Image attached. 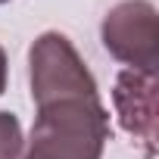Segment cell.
I'll use <instances>...</instances> for the list:
<instances>
[{"label":"cell","instance_id":"obj_1","mask_svg":"<svg viewBox=\"0 0 159 159\" xmlns=\"http://www.w3.org/2000/svg\"><path fill=\"white\" fill-rule=\"evenodd\" d=\"M109 112L100 97H62L38 106L22 159H103Z\"/></svg>","mask_w":159,"mask_h":159},{"label":"cell","instance_id":"obj_2","mask_svg":"<svg viewBox=\"0 0 159 159\" xmlns=\"http://www.w3.org/2000/svg\"><path fill=\"white\" fill-rule=\"evenodd\" d=\"M28 81L34 106L62 97H100L91 69L78 56L75 44L59 31H44L28 50Z\"/></svg>","mask_w":159,"mask_h":159},{"label":"cell","instance_id":"obj_3","mask_svg":"<svg viewBox=\"0 0 159 159\" xmlns=\"http://www.w3.org/2000/svg\"><path fill=\"white\" fill-rule=\"evenodd\" d=\"M103 47L119 62H128L137 72H156L159 59V16L150 0H122L100 25Z\"/></svg>","mask_w":159,"mask_h":159},{"label":"cell","instance_id":"obj_4","mask_svg":"<svg viewBox=\"0 0 159 159\" xmlns=\"http://www.w3.org/2000/svg\"><path fill=\"white\" fill-rule=\"evenodd\" d=\"M153 75L156 72L128 69L119 75L116 94H112L122 128L131 137H140L143 143L153 140V100H147V97H153Z\"/></svg>","mask_w":159,"mask_h":159},{"label":"cell","instance_id":"obj_5","mask_svg":"<svg viewBox=\"0 0 159 159\" xmlns=\"http://www.w3.org/2000/svg\"><path fill=\"white\" fill-rule=\"evenodd\" d=\"M25 147L22 125L13 112H0V159H19Z\"/></svg>","mask_w":159,"mask_h":159},{"label":"cell","instance_id":"obj_6","mask_svg":"<svg viewBox=\"0 0 159 159\" xmlns=\"http://www.w3.org/2000/svg\"><path fill=\"white\" fill-rule=\"evenodd\" d=\"M7 69H10V66H7V50L0 47V94L7 91Z\"/></svg>","mask_w":159,"mask_h":159},{"label":"cell","instance_id":"obj_7","mask_svg":"<svg viewBox=\"0 0 159 159\" xmlns=\"http://www.w3.org/2000/svg\"><path fill=\"white\" fill-rule=\"evenodd\" d=\"M0 3H10V0H0Z\"/></svg>","mask_w":159,"mask_h":159}]
</instances>
